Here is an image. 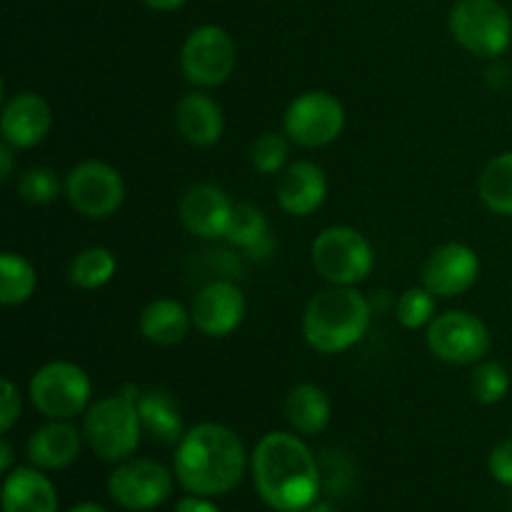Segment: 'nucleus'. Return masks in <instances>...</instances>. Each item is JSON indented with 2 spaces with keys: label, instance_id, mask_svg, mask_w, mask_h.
<instances>
[{
  "label": "nucleus",
  "instance_id": "26",
  "mask_svg": "<svg viewBox=\"0 0 512 512\" xmlns=\"http://www.w3.org/2000/svg\"><path fill=\"white\" fill-rule=\"evenodd\" d=\"M483 203L493 213L512 215V153H503L485 165L478 180Z\"/></svg>",
  "mask_w": 512,
  "mask_h": 512
},
{
  "label": "nucleus",
  "instance_id": "11",
  "mask_svg": "<svg viewBox=\"0 0 512 512\" xmlns=\"http://www.w3.org/2000/svg\"><path fill=\"white\" fill-rule=\"evenodd\" d=\"M180 65L190 83L215 88L230 78L235 68V45L220 25H200L185 38Z\"/></svg>",
  "mask_w": 512,
  "mask_h": 512
},
{
  "label": "nucleus",
  "instance_id": "10",
  "mask_svg": "<svg viewBox=\"0 0 512 512\" xmlns=\"http://www.w3.org/2000/svg\"><path fill=\"white\" fill-rule=\"evenodd\" d=\"M65 195L80 215L90 220L110 218L125 200L123 175L108 163L85 160L65 178Z\"/></svg>",
  "mask_w": 512,
  "mask_h": 512
},
{
  "label": "nucleus",
  "instance_id": "27",
  "mask_svg": "<svg viewBox=\"0 0 512 512\" xmlns=\"http://www.w3.org/2000/svg\"><path fill=\"white\" fill-rule=\"evenodd\" d=\"M115 270H118V260L108 248H85L83 253L75 255L73 265H70V283L75 288L83 290H98L113 280Z\"/></svg>",
  "mask_w": 512,
  "mask_h": 512
},
{
  "label": "nucleus",
  "instance_id": "38",
  "mask_svg": "<svg viewBox=\"0 0 512 512\" xmlns=\"http://www.w3.org/2000/svg\"><path fill=\"white\" fill-rule=\"evenodd\" d=\"M68 512H108L105 508H100L98 503H80L75 508H70Z\"/></svg>",
  "mask_w": 512,
  "mask_h": 512
},
{
  "label": "nucleus",
  "instance_id": "25",
  "mask_svg": "<svg viewBox=\"0 0 512 512\" xmlns=\"http://www.w3.org/2000/svg\"><path fill=\"white\" fill-rule=\"evenodd\" d=\"M38 275L35 268L18 253L0 255V303L15 308L33 298Z\"/></svg>",
  "mask_w": 512,
  "mask_h": 512
},
{
  "label": "nucleus",
  "instance_id": "7",
  "mask_svg": "<svg viewBox=\"0 0 512 512\" xmlns=\"http://www.w3.org/2000/svg\"><path fill=\"white\" fill-rule=\"evenodd\" d=\"M455 43L480 58H498L512 40V18L498 0H458L450 10Z\"/></svg>",
  "mask_w": 512,
  "mask_h": 512
},
{
  "label": "nucleus",
  "instance_id": "36",
  "mask_svg": "<svg viewBox=\"0 0 512 512\" xmlns=\"http://www.w3.org/2000/svg\"><path fill=\"white\" fill-rule=\"evenodd\" d=\"M10 468H13V450H10L8 440H0V473L8 475Z\"/></svg>",
  "mask_w": 512,
  "mask_h": 512
},
{
  "label": "nucleus",
  "instance_id": "17",
  "mask_svg": "<svg viewBox=\"0 0 512 512\" xmlns=\"http://www.w3.org/2000/svg\"><path fill=\"white\" fill-rule=\"evenodd\" d=\"M328 195V180L325 173L310 160H298L280 173L275 198L288 215H313Z\"/></svg>",
  "mask_w": 512,
  "mask_h": 512
},
{
  "label": "nucleus",
  "instance_id": "14",
  "mask_svg": "<svg viewBox=\"0 0 512 512\" xmlns=\"http://www.w3.org/2000/svg\"><path fill=\"white\" fill-rule=\"evenodd\" d=\"M245 315V295L230 280H215L195 295L190 305L193 325L208 338H225L233 333Z\"/></svg>",
  "mask_w": 512,
  "mask_h": 512
},
{
  "label": "nucleus",
  "instance_id": "18",
  "mask_svg": "<svg viewBox=\"0 0 512 512\" xmlns=\"http://www.w3.org/2000/svg\"><path fill=\"white\" fill-rule=\"evenodd\" d=\"M25 453L38 470H63L80 455V433L68 420H50L30 435Z\"/></svg>",
  "mask_w": 512,
  "mask_h": 512
},
{
  "label": "nucleus",
  "instance_id": "4",
  "mask_svg": "<svg viewBox=\"0 0 512 512\" xmlns=\"http://www.w3.org/2000/svg\"><path fill=\"white\" fill-rule=\"evenodd\" d=\"M138 395L140 390L135 385H125L120 393L100 398L85 410L83 435L100 460L123 463L138 448L140 430H143Z\"/></svg>",
  "mask_w": 512,
  "mask_h": 512
},
{
  "label": "nucleus",
  "instance_id": "5",
  "mask_svg": "<svg viewBox=\"0 0 512 512\" xmlns=\"http://www.w3.org/2000/svg\"><path fill=\"white\" fill-rule=\"evenodd\" d=\"M310 260L320 278L330 285H358L373 270L375 255L373 245L360 230L333 225L313 240Z\"/></svg>",
  "mask_w": 512,
  "mask_h": 512
},
{
  "label": "nucleus",
  "instance_id": "12",
  "mask_svg": "<svg viewBox=\"0 0 512 512\" xmlns=\"http://www.w3.org/2000/svg\"><path fill=\"white\" fill-rule=\"evenodd\" d=\"M108 493L125 510H153L173 493V473L158 460L128 458L110 473Z\"/></svg>",
  "mask_w": 512,
  "mask_h": 512
},
{
  "label": "nucleus",
  "instance_id": "3",
  "mask_svg": "<svg viewBox=\"0 0 512 512\" xmlns=\"http://www.w3.org/2000/svg\"><path fill=\"white\" fill-rule=\"evenodd\" d=\"M373 308L355 285H330L310 298L303 315V335L323 355L343 353L368 333Z\"/></svg>",
  "mask_w": 512,
  "mask_h": 512
},
{
  "label": "nucleus",
  "instance_id": "23",
  "mask_svg": "<svg viewBox=\"0 0 512 512\" xmlns=\"http://www.w3.org/2000/svg\"><path fill=\"white\" fill-rule=\"evenodd\" d=\"M223 238H228L230 243L243 248L255 260L270 258L275 250V240L273 233H270L268 218H265L263 210L250 203L233 205V215H230Z\"/></svg>",
  "mask_w": 512,
  "mask_h": 512
},
{
  "label": "nucleus",
  "instance_id": "35",
  "mask_svg": "<svg viewBox=\"0 0 512 512\" xmlns=\"http://www.w3.org/2000/svg\"><path fill=\"white\" fill-rule=\"evenodd\" d=\"M10 175H13V145L3 140V145H0V180H10Z\"/></svg>",
  "mask_w": 512,
  "mask_h": 512
},
{
  "label": "nucleus",
  "instance_id": "30",
  "mask_svg": "<svg viewBox=\"0 0 512 512\" xmlns=\"http://www.w3.org/2000/svg\"><path fill=\"white\" fill-rule=\"evenodd\" d=\"M18 195L33 205H48L60 195V178L50 168H28L18 180Z\"/></svg>",
  "mask_w": 512,
  "mask_h": 512
},
{
  "label": "nucleus",
  "instance_id": "31",
  "mask_svg": "<svg viewBox=\"0 0 512 512\" xmlns=\"http://www.w3.org/2000/svg\"><path fill=\"white\" fill-rule=\"evenodd\" d=\"M250 160H253V168L263 175H275L280 173V168L288 160V140L280 133H265L260 135L253 143L250 150Z\"/></svg>",
  "mask_w": 512,
  "mask_h": 512
},
{
  "label": "nucleus",
  "instance_id": "37",
  "mask_svg": "<svg viewBox=\"0 0 512 512\" xmlns=\"http://www.w3.org/2000/svg\"><path fill=\"white\" fill-rule=\"evenodd\" d=\"M143 3L148 5V8L160 10V13H168V10H178L185 0H143Z\"/></svg>",
  "mask_w": 512,
  "mask_h": 512
},
{
  "label": "nucleus",
  "instance_id": "24",
  "mask_svg": "<svg viewBox=\"0 0 512 512\" xmlns=\"http://www.w3.org/2000/svg\"><path fill=\"white\" fill-rule=\"evenodd\" d=\"M285 418L300 435H318L330 423V400L323 388L300 383L285 398Z\"/></svg>",
  "mask_w": 512,
  "mask_h": 512
},
{
  "label": "nucleus",
  "instance_id": "32",
  "mask_svg": "<svg viewBox=\"0 0 512 512\" xmlns=\"http://www.w3.org/2000/svg\"><path fill=\"white\" fill-rule=\"evenodd\" d=\"M20 410H23V400H20L18 388L10 378H3V395H0V430L3 433H8L18 423Z\"/></svg>",
  "mask_w": 512,
  "mask_h": 512
},
{
  "label": "nucleus",
  "instance_id": "9",
  "mask_svg": "<svg viewBox=\"0 0 512 512\" xmlns=\"http://www.w3.org/2000/svg\"><path fill=\"white\" fill-rule=\"evenodd\" d=\"M285 135L303 148H323L345 128V108L335 95L310 90L298 95L285 110Z\"/></svg>",
  "mask_w": 512,
  "mask_h": 512
},
{
  "label": "nucleus",
  "instance_id": "13",
  "mask_svg": "<svg viewBox=\"0 0 512 512\" xmlns=\"http://www.w3.org/2000/svg\"><path fill=\"white\" fill-rule=\"evenodd\" d=\"M480 258L470 245L445 243L428 255L423 265V285L438 298H455L475 285Z\"/></svg>",
  "mask_w": 512,
  "mask_h": 512
},
{
  "label": "nucleus",
  "instance_id": "16",
  "mask_svg": "<svg viewBox=\"0 0 512 512\" xmlns=\"http://www.w3.org/2000/svg\"><path fill=\"white\" fill-rule=\"evenodd\" d=\"M233 203L218 185L198 183L180 200V220L198 238H220L225 235Z\"/></svg>",
  "mask_w": 512,
  "mask_h": 512
},
{
  "label": "nucleus",
  "instance_id": "20",
  "mask_svg": "<svg viewBox=\"0 0 512 512\" xmlns=\"http://www.w3.org/2000/svg\"><path fill=\"white\" fill-rule=\"evenodd\" d=\"M3 512H58V493L35 465L15 468L5 475Z\"/></svg>",
  "mask_w": 512,
  "mask_h": 512
},
{
  "label": "nucleus",
  "instance_id": "1",
  "mask_svg": "<svg viewBox=\"0 0 512 512\" xmlns=\"http://www.w3.org/2000/svg\"><path fill=\"white\" fill-rule=\"evenodd\" d=\"M250 470L255 490L273 510L300 512L318 498L320 468L308 445L295 435H265L255 445Z\"/></svg>",
  "mask_w": 512,
  "mask_h": 512
},
{
  "label": "nucleus",
  "instance_id": "6",
  "mask_svg": "<svg viewBox=\"0 0 512 512\" xmlns=\"http://www.w3.org/2000/svg\"><path fill=\"white\" fill-rule=\"evenodd\" d=\"M30 403L50 420H73L88 410L93 385L80 365L53 360L33 373L28 385Z\"/></svg>",
  "mask_w": 512,
  "mask_h": 512
},
{
  "label": "nucleus",
  "instance_id": "29",
  "mask_svg": "<svg viewBox=\"0 0 512 512\" xmlns=\"http://www.w3.org/2000/svg\"><path fill=\"white\" fill-rule=\"evenodd\" d=\"M435 308H438V295L430 293L428 288H410L400 295L398 300V320L408 330L425 328L435 320Z\"/></svg>",
  "mask_w": 512,
  "mask_h": 512
},
{
  "label": "nucleus",
  "instance_id": "33",
  "mask_svg": "<svg viewBox=\"0 0 512 512\" xmlns=\"http://www.w3.org/2000/svg\"><path fill=\"white\" fill-rule=\"evenodd\" d=\"M490 475L498 480L500 485H508L512 488V440H503L493 448L488 460Z\"/></svg>",
  "mask_w": 512,
  "mask_h": 512
},
{
  "label": "nucleus",
  "instance_id": "39",
  "mask_svg": "<svg viewBox=\"0 0 512 512\" xmlns=\"http://www.w3.org/2000/svg\"><path fill=\"white\" fill-rule=\"evenodd\" d=\"M300 512H338V510L328 503H310L308 508H303Z\"/></svg>",
  "mask_w": 512,
  "mask_h": 512
},
{
  "label": "nucleus",
  "instance_id": "34",
  "mask_svg": "<svg viewBox=\"0 0 512 512\" xmlns=\"http://www.w3.org/2000/svg\"><path fill=\"white\" fill-rule=\"evenodd\" d=\"M175 512H220L210 500L200 498V495H190L175 505Z\"/></svg>",
  "mask_w": 512,
  "mask_h": 512
},
{
  "label": "nucleus",
  "instance_id": "22",
  "mask_svg": "<svg viewBox=\"0 0 512 512\" xmlns=\"http://www.w3.org/2000/svg\"><path fill=\"white\" fill-rule=\"evenodd\" d=\"M190 325H193L190 310H185L173 298L153 300L143 310V315H140V333H143V338L153 345H163V348L183 343L190 333Z\"/></svg>",
  "mask_w": 512,
  "mask_h": 512
},
{
  "label": "nucleus",
  "instance_id": "2",
  "mask_svg": "<svg viewBox=\"0 0 512 512\" xmlns=\"http://www.w3.org/2000/svg\"><path fill=\"white\" fill-rule=\"evenodd\" d=\"M245 448L235 430L200 423L183 435L175 450V478L190 495L215 498L243 480Z\"/></svg>",
  "mask_w": 512,
  "mask_h": 512
},
{
  "label": "nucleus",
  "instance_id": "28",
  "mask_svg": "<svg viewBox=\"0 0 512 512\" xmlns=\"http://www.w3.org/2000/svg\"><path fill=\"white\" fill-rule=\"evenodd\" d=\"M470 390H473L475 400L483 405H495L508 395L510 390V375L495 360H485L478 363V368L470 375Z\"/></svg>",
  "mask_w": 512,
  "mask_h": 512
},
{
  "label": "nucleus",
  "instance_id": "21",
  "mask_svg": "<svg viewBox=\"0 0 512 512\" xmlns=\"http://www.w3.org/2000/svg\"><path fill=\"white\" fill-rule=\"evenodd\" d=\"M138 413L143 430L153 440L165 445H178L185 435L183 415L178 403L165 390H143L138 395Z\"/></svg>",
  "mask_w": 512,
  "mask_h": 512
},
{
  "label": "nucleus",
  "instance_id": "15",
  "mask_svg": "<svg viewBox=\"0 0 512 512\" xmlns=\"http://www.w3.org/2000/svg\"><path fill=\"white\" fill-rule=\"evenodd\" d=\"M53 125V113L38 93H18L5 100L0 115V133L13 148H35L43 143Z\"/></svg>",
  "mask_w": 512,
  "mask_h": 512
},
{
  "label": "nucleus",
  "instance_id": "19",
  "mask_svg": "<svg viewBox=\"0 0 512 512\" xmlns=\"http://www.w3.org/2000/svg\"><path fill=\"white\" fill-rule=\"evenodd\" d=\"M175 125L188 143L208 148L218 143L223 135V108L210 95L188 93L175 105Z\"/></svg>",
  "mask_w": 512,
  "mask_h": 512
},
{
  "label": "nucleus",
  "instance_id": "8",
  "mask_svg": "<svg viewBox=\"0 0 512 512\" xmlns=\"http://www.w3.org/2000/svg\"><path fill=\"white\" fill-rule=\"evenodd\" d=\"M428 348L435 358L453 365L480 363L490 350V330L468 310H448L428 325Z\"/></svg>",
  "mask_w": 512,
  "mask_h": 512
}]
</instances>
